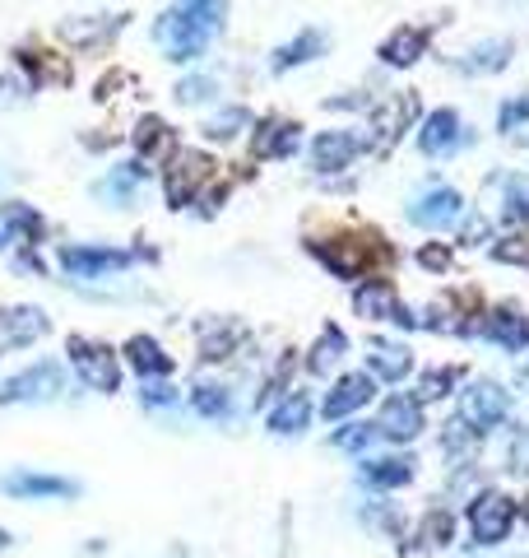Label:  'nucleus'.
<instances>
[{"label":"nucleus","instance_id":"20","mask_svg":"<svg viewBox=\"0 0 529 558\" xmlns=\"http://www.w3.org/2000/svg\"><path fill=\"white\" fill-rule=\"evenodd\" d=\"M126 359H131V368L145 373V377H158V373L172 368V359L163 354V344L149 340V336H135V340L126 344Z\"/></svg>","mask_w":529,"mask_h":558},{"label":"nucleus","instance_id":"10","mask_svg":"<svg viewBox=\"0 0 529 558\" xmlns=\"http://www.w3.org/2000/svg\"><path fill=\"white\" fill-rule=\"evenodd\" d=\"M460 196H455L451 186H432L428 196H418L414 205H409V219L418 223V229H446V223H455L460 219Z\"/></svg>","mask_w":529,"mask_h":558},{"label":"nucleus","instance_id":"38","mask_svg":"<svg viewBox=\"0 0 529 558\" xmlns=\"http://www.w3.org/2000/svg\"><path fill=\"white\" fill-rule=\"evenodd\" d=\"M5 242H10V233H5V219H0V247H5Z\"/></svg>","mask_w":529,"mask_h":558},{"label":"nucleus","instance_id":"39","mask_svg":"<svg viewBox=\"0 0 529 558\" xmlns=\"http://www.w3.org/2000/svg\"><path fill=\"white\" fill-rule=\"evenodd\" d=\"M5 545H10V535H5V531H0V549H5Z\"/></svg>","mask_w":529,"mask_h":558},{"label":"nucleus","instance_id":"14","mask_svg":"<svg viewBox=\"0 0 529 558\" xmlns=\"http://www.w3.org/2000/svg\"><path fill=\"white\" fill-rule=\"evenodd\" d=\"M47 330V317L38 307H14V312H0V354L14 344H28V340H38Z\"/></svg>","mask_w":529,"mask_h":558},{"label":"nucleus","instance_id":"19","mask_svg":"<svg viewBox=\"0 0 529 558\" xmlns=\"http://www.w3.org/2000/svg\"><path fill=\"white\" fill-rule=\"evenodd\" d=\"M325 47H330V38H325L321 28L297 33V38H293L288 47H279V51H274V70H293V65H303V61H311V57H321Z\"/></svg>","mask_w":529,"mask_h":558},{"label":"nucleus","instance_id":"15","mask_svg":"<svg viewBox=\"0 0 529 558\" xmlns=\"http://www.w3.org/2000/svg\"><path fill=\"white\" fill-rule=\"evenodd\" d=\"M460 117H455L451 108H441V112H432L428 121H422V131H418V145H422V154H446V149H455L460 145Z\"/></svg>","mask_w":529,"mask_h":558},{"label":"nucleus","instance_id":"22","mask_svg":"<svg viewBox=\"0 0 529 558\" xmlns=\"http://www.w3.org/2000/svg\"><path fill=\"white\" fill-rule=\"evenodd\" d=\"M362 475L372 480V484L399 488V484H409V480H414V461H409V457H385V461H367V465H362Z\"/></svg>","mask_w":529,"mask_h":558},{"label":"nucleus","instance_id":"37","mask_svg":"<svg viewBox=\"0 0 529 558\" xmlns=\"http://www.w3.org/2000/svg\"><path fill=\"white\" fill-rule=\"evenodd\" d=\"M520 117H529V102H510V108H502V126H510Z\"/></svg>","mask_w":529,"mask_h":558},{"label":"nucleus","instance_id":"12","mask_svg":"<svg viewBox=\"0 0 529 558\" xmlns=\"http://www.w3.org/2000/svg\"><path fill=\"white\" fill-rule=\"evenodd\" d=\"M418 428H422V410H418L414 396H391L381 405V428L377 433H385V438L409 442V438H418Z\"/></svg>","mask_w":529,"mask_h":558},{"label":"nucleus","instance_id":"32","mask_svg":"<svg viewBox=\"0 0 529 558\" xmlns=\"http://www.w3.org/2000/svg\"><path fill=\"white\" fill-rule=\"evenodd\" d=\"M205 94H214V80H182V84H176V98H182V102H200Z\"/></svg>","mask_w":529,"mask_h":558},{"label":"nucleus","instance_id":"29","mask_svg":"<svg viewBox=\"0 0 529 558\" xmlns=\"http://www.w3.org/2000/svg\"><path fill=\"white\" fill-rule=\"evenodd\" d=\"M196 410L209 414V418H227V410H233V400H227L223 387H200L196 391Z\"/></svg>","mask_w":529,"mask_h":558},{"label":"nucleus","instance_id":"35","mask_svg":"<svg viewBox=\"0 0 529 558\" xmlns=\"http://www.w3.org/2000/svg\"><path fill=\"white\" fill-rule=\"evenodd\" d=\"M172 400H176V391L163 387V381H149L145 387V405H172Z\"/></svg>","mask_w":529,"mask_h":558},{"label":"nucleus","instance_id":"4","mask_svg":"<svg viewBox=\"0 0 529 558\" xmlns=\"http://www.w3.org/2000/svg\"><path fill=\"white\" fill-rule=\"evenodd\" d=\"M61 387H65V373L57 363H33L28 373L10 377L0 387V405H10V400H51V396H61Z\"/></svg>","mask_w":529,"mask_h":558},{"label":"nucleus","instance_id":"31","mask_svg":"<svg viewBox=\"0 0 529 558\" xmlns=\"http://www.w3.org/2000/svg\"><path fill=\"white\" fill-rule=\"evenodd\" d=\"M492 256H497V260H516V266H529V233L497 242V252H492Z\"/></svg>","mask_w":529,"mask_h":558},{"label":"nucleus","instance_id":"21","mask_svg":"<svg viewBox=\"0 0 529 558\" xmlns=\"http://www.w3.org/2000/svg\"><path fill=\"white\" fill-rule=\"evenodd\" d=\"M483 330L492 340H502L506 349H525L529 344V317H520V312H492Z\"/></svg>","mask_w":529,"mask_h":558},{"label":"nucleus","instance_id":"17","mask_svg":"<svg viewBox=\"0 0 529 558\" xmlns=\"http://www.w3.org/2000/svg\"><path fill=\"white\" fill-rule=\"evenodd\" d=\"M422 51H428V28H395L391 38L381 43V61L385 65H414Z\"/></svg>","mask_w":529,"mask_h":558},{"label":"nucleus","instance_id":"40","mask_svg":"<svg viewBox=\"0 0 529 558\" xmlns=\"http://www.w3.org/2000/svg\"><path fill=\"white\" fill-rule=\"evenodd\" d=\"M525 517H529V512H525Z\"/></svg>","mask_w":529,"mask_h":558},{"label":"nucleus","instance_id":"30","mask_svg":"<svg viewBox=\"0 0 529 558\" xmlns=\"http://www.w3.org/2000/svg\"><path fill=\"white\" fill-rule=\"evenodd\" d=\"M158 145H163V121L145 117V121H139V131H135V149L149 154V149H158Z\"/></svg>","mask_w":529,"mask_h":558},{"label":"nucleus","instance_id":"34","mask_svg":"<svg viewBox=\"0 0 529 558\" xmlns=\"http://www.w3.org/2000/svg\"><path fill=\"white\" fill-rule=\"evenodd\" d=\"M372 424H353L348 433H340V438H334V442H340V447H348V451H358V447H367V438H372Z\"/></svg>","mask_w":529,"mask_h":558},{"label":"nucleus","instance_id":"26","mask_svg":"<svg viewBox=\"0 0 529 558\" xmlns=\"http://www.w3.org/2000/svg\"><path fill=\"white\" fill-rule=\"evenodd\" d=\"M510 57V43H483L465 57V70H502Z\"/></svg>","mask_w":529,"mask_h":558},{"label":"nucleus","instance_id":"24","mask_svg":"<svg viewBox=\"0 0 529 558\" xmlns=\"http://www.w3.org/2000/svg\"><path fill=\"white\" fill-rule=\"evenodd\" d=\"M340 354H344V330H334V326H325L321 330V344L311 349V373H330L334 363H340Z\"/></svg>","mask_w":529,"mask_h":558},{"label":"nucleus","instance_id":"33","mask_svg":"<svg viewBox=\"0 0 529 558\" xmlns=\"http://www.w3.org/2000/svg\"><path fill=\"white\" fill-rule=\"evenodd\" d=\"M451 381H455V373L446 368V373H428V377H422V400H436V396H446V387H451Z\"/></svg>","mask_w":529,"mask_h":558},{"label":"nucleus","instance_id":"23","mask_svg":"<svg viewBox=\"0 0 529 558\" xmlns=\"http://www.w3.org/2000/svg\"><path fill=\"white\" fill-rule=\"evenodd\" d=\"M5 488L10 494H61V498H70L75 494V484L70 480H51V475H14V480H5Z\"/></svg>","mask_w":529,"mask_h":558},{"label":"nucleus","instance_id":"28","mask_svg":"<svg viewBox=\"0 0 529 558\" xmlns=\"http://www.w3.org/2000/svg\"><path fill=\"white\" fill-rule=\"evenodd\" d=\"M246 126H251V117H246L242 108H227V112H219L214 121H209V135H214V140H233L237 131H246Z\"/></svg>","mask_w":529,"mask_h":558},{"label":"nucleus","instance_id":"9","mask_svg":"<svg viewBox=\"0 0 529 558\" xmlns=\"http://www.w3.org/2000/svg\"><path fill=\"white\" fill-rule=\"evenodd\" d=\"M358 149H362V140L353 131H321L311 140V168L316 172H340V168H348L353 159H358Z\"/></svg>","mask_w":529,"mask_h":558},{"label":"nucleus","instance_id":"13","mask_svg":"<svg viewBox=\"0 0 529 558\" xmlns=\"http://www.w3.org/2000/svg\"><path fill=\"white\" fill-rule=\"evenodd\" d=\"M367 400H372V377L348 373V377H340V387L325 396V418H348L353 410H362Z\"/></svg>","mask_w":529,"mask_h":558},{"label":"nucleus","instance_id":"25","mask_svg":"<svg viewBox=\"0 0 529 558\" xmlns=\"http://www.w3.org/2000/svg\"><path fill=\"white\" fill-rule=\"evenodd\" d=\"M414 368V359H409V349L404 344H391V349H377L372 354V373L377 377H391V381H399L404 373Z\"/></svg>","mask_w":529,"mask_h":558},{"label":"nucleus","instance_id":"16","mask_svg":"<svg viewBox=\"0 0 529 558\" xmlns=\"http://www.w3.org/2000/svg\"><path fill=\"white\" fill-rule=\"evenodd\" d=\"M251 149H256V159H288V154L297 149V126L293 121H279V117L260 121Z\"/></svg>","mask_w":529,"mask_h":558},{"label":"nucleus","instance_id":"3","mask_svg":"<svg viewBox=\"0 0 529 558\" xmlns=\"http://www.w3.org/2000/svg\"><path fill=\"white\" fill-rule=\"evenodd\" d=\"M510 521H516V502H510L506 494H479L469 508V531L479 545H502Z\"/></svg>","mask_w":529,"mask_h":558},{"label":"nucleus","instance_id":"5","mask_svg":"<svg viewBox=\"0 0 529 558\" xmlns=\"http://www.w3.org/2000/svg\"><path fill=\"white\" fill-rule=\"evenodd\" d=\"M209 168H214V163H209L200 149H176V159H172V168H168V201H172V205H186V201L205 186Z\"/></svg>","mask_w":529,"mask_h":558},{"label":"nucleus","instance_id":"6","mask_svg":"<svg viewBox=\"0 0 529 558\" xmlns=\"http://www.w3.org/2000/svg\"><path fill=\"white\" fill-rule=\"evenodd\" d=\"M502 414H506V391L492 387V381L469 387L460 400V424H469L473 433H488L492 424H502Z\"/></svg>","mask_w":529,"mask_h":558},{"label":"nucleus","instance_id":"8","mask_svg":"<svg viewBox=\"0 0 529 558\" xmlns=\"http://www.w3.org/2000/svg\"><path fill=\"white\" fill-rule=\"evenodd\" d=\"M353 307H358V317H367V322H404V326L414 322V317H404L395 289L385 284V279H362V284L353 289Z\"/></svg>","mask_w":529,"mask_h":558},{"label":"nucleus","instance_id":"1","mask_svg":"<svg viewBox=\"0 0 529 558\" xmlns=\"http://www.w3.org/2000/svg\"><path fill=\"white\" fill-rule=\"evenodd\" d=\"M223 14H227V0H176L153 24V38L172 61H196L223 28Z\"/></svg>","mask_w":529,"mask_h":558},{"label":"nucleus","instance_id":"36","mask_svg":"<svg viewBox=\"0 0 529 558\" xmlns=\"http://www.w3.org/2000/svg\"><path fill=\"white\" fill-rule=\"evenodd\" d=\"M418 260H422V266H432V270H446V252H441V247H422Z\"/></svg>","mask_w":529,"mask_h":558},{"label":"nucleus","instance_id":"27","mask_svg":"<svg viewBox=\"0 0 529 558\" xmlns=\"http://www.w3.org/2000/svg\"><path fill=\"white\" fill-rule=\"evenodd\" d=\"M139 186V168H116L108 182H102V196H112L116 205H126V196H135Z\"/></svg>","mask_w":529,"mask_h":558},{"label":"nucleus","instance_id":"11","mask_svg":"<svg viewBox=\"0 0 529 558\" xmlns=\"http://www.w3.org/2000/svg\"><path fill=\"white\" fill-rule=\"evenodd\" d=\"M61 266L79 279H98L108 270H121L131 266V252H108V247H65L61 252Z\"/></svg>","mask_w":529,"mask_h":558},{"label":"nucleus","instance_id":"2","mask_svg":"<svg viewBox=\"0 0 529 558\" xmlns=\"http://www.w3.org/2000/svg\"><path fill=\"white\" fill-rule=\"evenodd\" d=\"M311 252L325 260V266L334 275H367L377 266V260H385V247H377V238H334V242H311Z\"/></svg>","mask_w":529,"mask_h":558},{"label":"nucleus","instance_id":"7","mask_svg":"<svg viewBox=\"0 0 529 558\" xmlns=\"http://www.w3.org/2000/svg\"><path fill=\"white\" fill-rule=\"evenodd\" d=\"M70 349H75V368L79 377L88 381L94 391H116V359H112V349L108 344H88V340H70Z\"/></svg>","mask_w":529,"mask_h":558},{"label":"nucleus","instance_id":"18","mask_svg":"<svg viewBox=\"0 0 529 558\" xmlns=\"http://www.w3.org/2000/svg\"><path fill=\"white\" fill-rule=\"evenodd\" d=\"M307 418H311V396H307V391H293V396H284V400H279V405L270 410V428L284 433V438H293V433L307 428Z\"/></svg>","mask_w":529,"mask_h":558}]
</instances>
